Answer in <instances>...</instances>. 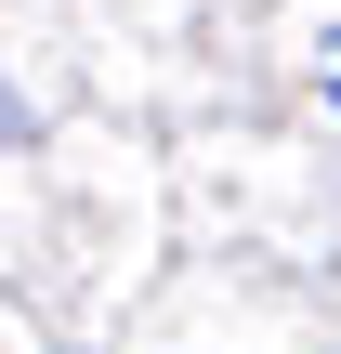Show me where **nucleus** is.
<instances>
[{
    "instance_id": "f03ea898",
    "label": "nucleus",
    "mask_w": 341,
    "mask_h": 354,
    "mask_svg": "<svg viewBox=\"0 0 341 354\" xmlns=\"http://www.w3.org/2000/svg\"><path fill=\"white\" fill-rule=\"evenodd\" d=\"M329 53H341V39H329ZM329 105H341V66H329Z\"/></svg>"
},
{
    "instance_id": "f257e3e1",
    "label": "nucleus",
    "mask_w": 341,
    "mask_h": 354,
    "mask_svg": "<svg viewBox=\"0 0 341 354\" xmlns=\"http://www.w3.org/2000/svg\"><path fill=\"white\" fill-rule=\"evenodd\" d=\"M0 158H13V92H0Z\"/></svg>"
}]
</instances>
